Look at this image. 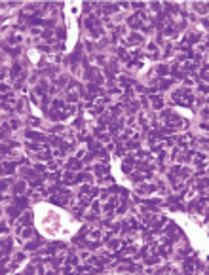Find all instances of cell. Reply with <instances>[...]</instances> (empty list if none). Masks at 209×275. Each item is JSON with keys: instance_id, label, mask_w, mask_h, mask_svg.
Instances as JSON below:
<instances>
[{"instance_id": "obj_1", "label": "cell", "mask_w": 209, "mask_h": 275, "mask_svg": "<svg viewBox=\"0 0 209 275\" xmlns=\"http://www.w3.org/2000/svg\"><path fill=\"white\" fill-rule=\"evenodd\" d=\"M173 101L175 103H179V104H184V106H190L192 104V93L188 89H184V91H177V93L173 95Z\"/></svg>"}, {"instance_id": "obj_2", "label": "cell", "mask_w": 209, "mask_h": 275, "mask_svg": "<svg viewBox=\"0 0 209 275\" xmlns=\"http://www.w3.org/2000/svg\"><path fill=\"white\" fill-rule=\"evenodd\" d=\"M143 17H145V15H143V14H135V15H133L131 19H129V25H131V27H141V23H143Z\"/></svg>"}, {"instance_id": "obj_3", "label": "cell", "mask_w": 209, "mask_h": 275, "mask_svg": "<svg viewBox=\"0 0 209 275\" xmlns=\"http://www.w3.org/2000/svg\"><path fill=\"white\" fill-rule=\"evenodd\" d=\"M150 101H152V104H154L156 108H162V104H164L162 97H158V95H152V97H150Z\"/></svg>"}, {"instance_id": "obj_4", "label": "cell", "mask_w": 209, "mask_h": 275, "mask_svg": "<svg viewBox=\"0 0 209 275\" xmlns=\"http://www.w3.org/2000/svg\"><path fill=\"white\" fill-rule=\"evenodd\" d=\"M15 207H17V209L27 207V199H25V197H17V199H15Z\"/></svg>"}, {"instance_id": "obj_5", "label": "cell", "mask_w": 209, "mask_h": 275, "mask_svg": "<svg viewBox=\"0 0 209 275\" xmlns=\"http://www.w3.org/2000/svg\"><path fill=\"white\" fill-rule=\"evenodd\" d=\"M38 245H40V241H29V243H27V248H29V250H36Z\"/></svg>"}, {"instance_id": "obj_6", "label": "cell", "mask_w": 209, "mask_h": 275, "mask_svg": "<svg viewBox=\"0 0 209 275\" xmlns=\"http://www.w3.org/2000/svg\"><path fill=\"white\" fill-rule=\"evenodd\" d=\"M68 167H70V169H78V167H80V161H76V159H72V161L68 163Z\"/></svg>"}, {"instance_id": "obj_7", "label": "cell", "mask_w": 209, "mask_h": 275, "mask_svg": "<svg viewBox=\"0 0 209 275\" xmlns=\"http://www.w3.org/2000/svg\"><path fill=\"white\" fill-rule=\"evenodd\" d=\"M19 68H21L19 65H14V68H12V76H17V74H19Z\"/></svg>"}, {"instance_id": "obj_8", "label": "cell", "mask_w": 209, "mask_h": 275, "mask_svg": "<svg viewBox=\"0 0 209 275\" xmlns=\"http://www.w3.org/2000/svg\"><path fill=\"white\" fill-rule=\"evenodd\" d=\"M23 235H25V237H31V235H32V230H31V228H25Z\"/></svg>"}, {"instance_id": "obj_9", "label": "cell", "mask_w": 209, "mask_h": 275, "mask_svg": "<svg viewBox=\"0 0 209 275\" xmlns=\"http://www.w3.org/2000/svg\"><path fill=\"white\" fill-rule=\"evenodd\" d=\"M23 190H25V184H23V182H19V184L15 186V192H23Z\"/></svg>"}, {"instance_id": "obj_10", "label": "cell", "mask_w": 209, "mask_h": 275, "mask_svg": "<svg viewBox=\"0 0 209 275\" xmlns=\"http://www.w3.org/2000/svg\"><path fill=\"white\" fill-rule=\"evenodd\" d=\"M0 231H6V230H4V224H2V222H0Z\"/></svg>"}]
</instances>
